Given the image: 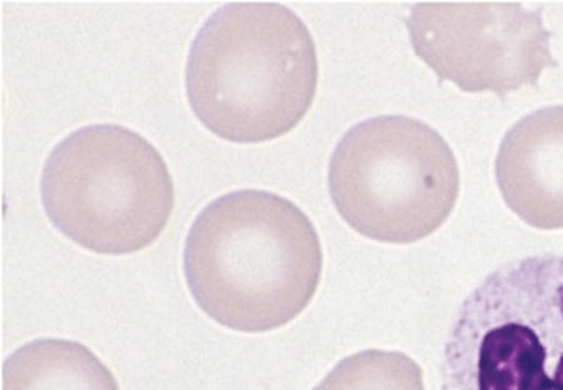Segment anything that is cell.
<instances>
[{"label": "cell", "mask_w": 563, "mask_h": 390, "mask_svg": "<svg viewBox=\"0 0 563 390\" xmlns=\"http://www.w3.org/2000/svg\"><path fill=\"white\" fill-rule=\"evenodd\" d=\"M323 249L294 201L239 190L199 212L185 243L194 301L218 325L260 334L288 325L320 288Z\"/></svg>", "instance_id": "cell-1"}, {"label": "cell", "mask_w": 563, "mask_h": 390, "mask_svg": "<svg viewBox=\"0 0 563 390\" xmlns=\"http://www.w3.org/2000/svg\"><path fill=\"white\" fill-rule=\"evenodd\" d=\"M320 60L305 21L276 2H230L199 29L186 60V97L209 132L273 142L314 103Z\"/></svg>", "instance_id": "cell-2"}, {"label": "cell", "mask_w": 563, "mask_h": 390, "mask_svg": "<svg viewBox=\"0 0 563 390\" xmlns=\"http://www.w3.org/2000/svg\"><path fill=\"white\" fill-rule=\"evenodd\" d=\"M40 190L49 222L103 256L151 246L175 205L162 154L119 124H90L66 135L45 160Z\"/></svg>", "instance_id": "cell-3"}, {"label": "cell", "mask_w": 563, "mask_h": 390, "mask_svg": "<svg viewBox=\"0 0 563 390\" xmlns=\"http://www.w3.org/2000/svg\"><path fill=\"white\" fill-rule=\"evenodd\" d=\"M442 390H563V256L512 259L467 294Z\"/></svg>", "instance_id": "cell-4"}, {"label": "cell", "mask_w": 563, "mask_h": 390, "mask_svg": "<svg viewBox=\"0 0 563 390\" xmlns=\"http://www.w3.org/2000/svg\"><path fill=\"white\" fill-rule=\"evenodd\" d=\"M329 196L358 235L385 244L430 237L455 211L461 171L440 132L404 115L374 116L342 135Z\"/></svg>", "instance_id": "cell-5"}, {"label": "cell", "mask_w": 563, "mask_h": 390, "mask_svg": "<svg viewBox=\"0 0 563 390\" xmlns=\"http://www.w3.org/2000/svg\"><path fill=\"white\" fill-rule=\"evenodd\" d=\"M417 57L464 92L496 97L538 87L558 65L541 10L520 2H419L406 20Z\"/></svg>", "instance_id": "cell-6"}, {"label": "cell", "mask_w": 563, "mask_h": 390, "mask_svg": "<svg viewBox=\"0 0 563 390\" xmlns=\"http://www.w3.org/2000/svg\"><path fill=\"white\" fill-rule=\"evenodd\" d=\"M494 171L512 214L536 230H563V105L515 122L499 143Z\"/></svg>", "instance_id": "cell-7"}, {"label": "cell", "mask_w": 563, "mask_h": 390, "mask_svg": "<svg viewBox=\"0 0 563 390\" xmlns=\"http://www.w3.org/2000/svg\"><path fill=\"white\" fill-rule=\"evenodd\" d=\"M2 390H119L89 347L63 338L29 342L2 365Z\"/></svg>", "instance_id": "cell-8"}, {"label": "cell", "mask_w": 563, "mask_h": 390, "mask_svg": "<svg viewBox=\"0 0 563 390\" xmlns=\"http://www.w3.org/2000/svg\"><path fill=\"white\" fill-rule=\"evenodd\" d=\"M314 390H427L421 366L400 352L366 349L342 358Z\"/></svg>", "instance_id": "cell-9"}]
</instances>
